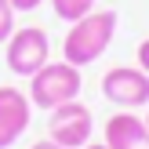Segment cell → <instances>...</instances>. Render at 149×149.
I'll use <instances>...</instances> for the list:
<instances>
[{"mask_svg": "<svg viewBox=\"0 0 149 149\" xmlns=\"http://www.w3.org/2000/svg\"><path fill=\"white\" fill-rule=\"evenodd\" d=\"M116 26H120V15H116L113 7H95L84 18L69 22V33H65V40H62V58L69 65H77V69L98 62L109 51V44H113Z\"/></svg>", "mask_w": 149, "mask_h": 149, "instance_id": "obj_1", "label": "cell"}, {"mask_svg": "<svg viewBox=\"0 0 149 149\" xmlns=\"http://www.w3.org/2000/svg\"><path fill=\"white\" fill-rule=\"evenodd\" d=\"M80 87H84V77H80L77 65H69L65 58L62 62H47L29 77V102L36 109H47L51 113L62 102H73L80 95Z\"/></svg>", "mask_w": 149, "mask_h": 149, "instance_id": "obj_2", "label": "cell"}, {"mask_svg": "<svg viewBox=\"0 0 149 149\" xmlns=\"http://www.w3.org/2000/svg\"><path fill=\"white\" fill-rule=\"evenodd\" d=\"M91 135H95V116L80 98L62 102V106L51 109V116H47V138L51 142H58L65 149H84L91 142Z\"/></svg>", "mask_w": 149, "mask_h": 149, "instance_id": "obj_3", "label": "cell"}, {"mask_svg": "<svg viewBox=\"0 0 149 149\" xmlns=\"http://www.w3.org/2000/svg\"><path fill=\"white\" fill-rule=\"evenodd\" d=\"M4 58H7V69L18 73V77H33L40 65L51 62V40L44 29L36 26H22L7 36V47H4Z\"/></svg>", "mask_w": 149, "mask_h": 149, "instance_id": "obj_4", "label": "cell"}, {"mask_svg": "<svg viewBox=\"0 0 149 149\" xmlns=\"http://www.w3.org/2000/svg\"><path fill=\"white\" fill-rule=\"evenodd\" d=\"M102 95L120 109L149 106V73L138 65H113L102 77Z\"/></svg>", "mask_w": 149, "mask_h": 149, "instance_id": "obj_5", "label": "cell"}, {"mask_svg": "<svg viewBox=\"0 0 149 149\" xmlns=\"http://www.w3.org/2000/svg\"><path fill=\"white\" fill-rule=\"evenodd\" d=\"M33 120V102L18 87H0V149H11Z\"/></svg>", "mask_w": 149, "mask_h": 149, "instance_id": "obj_6", "label": "cell"}, {"mask_svg": "<svg viewBox=\"0 0 149 149\" xmlns=\"http://www.w3.org/2000/svg\"><path fill=\"white\" fill-rule=\"evenodd\" d=\"M106 146L109 149H149V127L131 109H120L106 120Z\"/></svg>", "mask_w": 149, "mask_h": 149, "instance_id": "obj_7", "label": "cell"}, {"mask_svg": "<svg viewBox=\"0 0 149 149\" xmlns=\"http://www.w3.org/2000/svg\"><path fill=\"white\" fill-rule=\"evenodd\" d=\"M51 11L62 22H77V18H84L87 11H95V0H51Z\"/></svg>", "mask_w": 149, "mask_h": 149, "instance_id": "obj_8", "label": "cell"}, {"mask_svg": "<svg viewBox=\"0 0 149 149\" xmlns=\"http://www.w3.org/2000/svg\"><path fill=\"white\" fill-rule=\"evenodd\" d=\"M15 15H18V11L11 7V0H0V44H7V36L18 29V26H15Z\"/></svg>", "mask_w": 149, "mask_h": 149, "instance_id": "obj_9", "label": "cell"}, {"mask_svg": "<svg viewBox=\"0 0 149 149\" xmlns=\"http://www.w3.org/2000/svg\"><path fill=\"white\" fill-rule=\"evenodd\" d=\"M138 69H146V73H149V36L138 44Z\"/></svg>", "mask_w": 149, "mask_h": 149, "instance_id": "obj_10", "label": "cell"}, {"mask_svg": "<svg viewBox=\"0 0 149 149\" xmlns=\"http://www.w3.org/2000/svg\"><path fill=\"white\" fill-rule=\"evenodd\" d=\"M40 4H44V0H11V7H15V11H36Z\"/></svg>", "mask_w": 149, "mask_h": 149, "instance_id": "obj_11", "label": "cell"}, {"mask_svg": "<svg viewBox=\"0 0 149 149\" xmlns=\"http://www.w3.org/2000/svg\"><path fill=\"white\" fill-rule=\"evenodd\" d=\"M29 149H65V146H58V142H51V138H40V142H33Z\"/></svg>", "mask_w": 149, "mask_h": 149, "instance_id": "obj_12", "label": "cell"}, {"mask_svg": "<svg viewBox=\"0 0 149 149\" xmlns=\"http://www.w3.org/2000/svg\"><path fill=\"white\" fill-rule=\"evenodd\" d=\"M84 149H109V146H106V142H87Z\"/></svg>", "mask_w": 149, "mask_h": 149, "instance_id": "obj_13", "label": "cell"}, {"mask_svg": "<svg viewBox=\"0 0 149 149\" xmlns=\"http://www.w3.org/2000/svg\"><path fill=\"white\" fill-rule=\"evenodd\" d=\"M142 120H146V127H149V113H146V116H142Z\"/></svg>", "mask_w": 149, "mask_h": 149, "instance_id": "obj_14", "label": "cell"}]
</instances>
